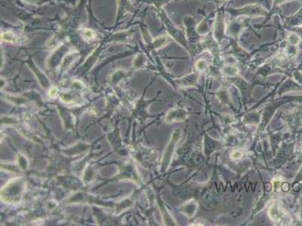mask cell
Returning a JSON list of instances; mask_svg holds the SVG:
<instances>
[{"label": "cell", "mask_w": 302, "mask_h": 226, "mask_svg": "<svg viewBox=\"0 0 302 226\" xmlns=\"http://www.w3.org/2000/svg\"><path fill=\"white\" fill-rule=\"evenodd\" d=\"M14 36L13 33H3L2 36V39L6 42H12L14 41Z\"/></svg>", "instance_id": "6da1fadb"}, {"label": "cell", "mask_w": 302, "mask_h": 226, "mask_svg": "<svg viewBox=\"0 0 302 226\" xmlns=\"http://www.w3.org/2000/svg\"><path fill=\"white\" fill-rule=\"evenodd\" d=\"M84 34L85 38L87 39H91V38H95V36H96V33L90 29H84Z\"/></svg>", "instance_id": "7a4b0ae2"}]
</instances>
